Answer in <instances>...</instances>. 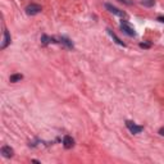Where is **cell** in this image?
<instances>
[{"mask_svg":"<svg viewBox=\"0 0 164 164\" xmlns=\"http://www.w3.org/2000/svg\"><path fill=\"white\" fill-rule=\"evenodd\" d=\"M119 27H121V30H122V32H124L127 36H130V37H135L136 36V31H135V28L132 26H131V23L128 21H121V23H119Z\"/></svg>","mask_w":164,"mask_h":164,"instance_id":"6da1fadb","label":"cell"},{"mask_svg":"<svg viewBox=\"0 0 164 164\" xmlns=\"http://www.w3.org/2000/svg\"><path fill=\"white\" fill-rule=\"evenodd\" d=\"M126 127H127L130 132L133 133V135H137V133H140V132H143V131H144L143 126H137L132 121H126Z\"/></svg>","mask_w":164,"mask_h":164,"instance_id":"7a4b0ae2","label":"cell"},{"mask_svg":"<svg viewBox=\"0 0 164 164\" xmlns=\"http://www.w3.org/2000/svg\"><path fill=\"white\" fill-rule=\"evenodd\" d=\"M41 7L39 4H30L28 7L26 8V13L28 14V15H36V14H39L41 12Z\"/></svg>","mask_w":164,"mask_h":164,"instance_id":"3957f363","label":"cell"},{"mask_svg":"<svg viewBox=\"0 0 164 164\" xmlns=\"http://www.w3.org/2000/svg\"><path fill=\"white\" fill-rule=\"evenodd\" d=\"M105 8H107V9H108L110 13H113V14L118 15V17H122V18H124L126 15H127V14H126V13L123 12V10L118 9V8H116V7H113V5H112V4H109V3H107V4H105Z\"/></svg>","mask_w":164,"mask_h":164,"instance_id":"277c9868","label":"cell"},{"mask_svg":"<svg viewBox=\"0 0 164 164\" xmlns=\"http://www.w3.org/2000/svg\"><path fill=\"white\" fill-rule=\"evenodd\" d=\"M0 153H2V155L4 158H12L14 155V150L9 145H4L2 147V150H0Z\"/></svg>","mask_w":164,"mask_h":164,"instance_id":"5b68a950","label":"cell"},{"mask_svg":"<svg viewBox=\"0 0 164 164\" xmlns=\"http://www.w3.org/2000/svg\"><path fill=\"white\" fill-rule=\"evenodd\" d=\"M63 146L65 147V149H72V147L74 146V140L71 137V136H64L63 139Z\"/></svg>","mask_w":164,"mask_h":164,"instance_id":"8992f818","label":"cell"},{"mask_svg":"<svg viewBox=\"0 0 164 164\" xmlns=\"http://www.w3.org/2000/svg\"><path fill=\"white\" fill-rule=\"evenodd\" d=\"M10 35H9V31L8 30H4V37H3V44H2V49H5L9 44H10Z\"/></svg>","mask_w":164,"mask_h":164,"instance_id":"52a82bcc","label":"cell"},{"mask_svg":"<svg viewBox=\"0 0 164 164\" xmlns=\"http://www.w3.org/2000/svg\"><path fill=\"white\" fill-rule=\"evenodd\" d=\"M107 31H108V34H109V35H110V36H112V39H113L114 41H116V42L118 44V45H121V46H123V48L126 46V44H124L123 41H121V39H119V37H118V36H117L116 34H114V32H113L112 30H109V28H108Z\"/></svg>","mask_w":164,"mask_h":164,"instance_id":"ba28073f","label":"cell"},{"mask_svg":"<svg viewBox=\"0 0 164 164\" xmlns=\"http://www.w3.org/2000/svg\"><path fill=\"white\" fill-rule=\"evenodd\" d=\"M59 44H63L68 49H73V42L68 39H65V37H59Z\"/></svg>","mask_w":164,"mask_h":164,"instance_id":"9c48e42d","label":"cell"},{"mask_svg":"<svg viewBox=\"0 0 164 164\" xmlns=\"http://www.w3.org/2000/svg\"><path fill=\"white\" fill-rule=\"evenodd\" d=\"M22 78H23V74H21V73H14V74L10 76L9 81H10V82H13V84H15V82H19Z\"/></svg>","mask_w":164,"mask_h":164,"instance_id":"30bf717a","label":"cell"},{"mask_svg":"<svg viewBox=\"0 0 164 164\" xmlns=\"http://www.w3.org/2000/svg\"><path fill=\"white\" fill-rule=\"evenodd\" d=\"M141 3H143V4L145 5V7L150 8V7H153V5H154L155 0H141Z\"/></svg>","mask_w":164,"mask_h":164,"instance_id":"8fae6325","label":"cell"},{"mask_svg":"<svg viewBox=\"0 0 164 164\" xmlns=\"http://www.w3.org/2000/svg\"><path fill=\"white\" fill-rule=\"evenodd\" d=\"M151 46V44H147V42H141L140 44V48H143V49H149Z\"/></svg>","mask_w":164,"mask_h":164,"instance_id":"7c38bea8","label":"cell"},{"mask_svg":"<svg viewBox=\"0 0 164 164\" xmlns=\"http://www.w3.org/2000/svg\"><path fill=\"white\" fill-rule=\"evenodd\" d=\"M159 135H160V136H164V127H162V128L159 130Z\"/></svg>","mask_w":164,"mask_h":164,"instance_id":"4fadbf2b","label":"cell"},{"mask_svg":"<svg viewBox=\"0 0 164 164\" xmlns=\"http://www.w3.org/2000/svg\"><path fill=\"white\" fill-rule=\"evenodd\" d=\"M158 21H159V22H163V23H164V17H158Z\"/></svg>","mask_w":164,"mask_h":164,"instance_id":"5bb4252c","label":"cell"},{"mask_svg":"<svg viewBox=\"0 0 164 164\" xmlns=\"http://www.w3.org/2000/svg\"><path fill=\"white\" fill-rule=\"evenodd\" d=\"M119 2H122V3H126V4H128V5L131 4L130 2H127V0H119Z\"/></svg>","mask_w":164,"mask_h":164,"instance_id":"9a60e30c","label":"cell"}]
</instances>
